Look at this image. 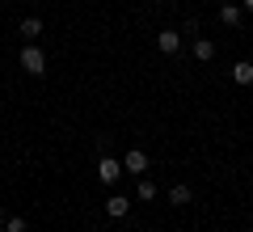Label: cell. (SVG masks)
I'll return each mask as SVG.
<instances>
[{
	"mask_svg": "<svg viewBox=\"0 0 253 232\" xmlns=\"http://www.w3.org/2000/svg\"><path fill=\"white\" fill-rule=\"evenodd\" d=\"M4 220H9V211H4V207H0V228H4Z\"/></svg>",
	"mask_w": 253,
	"mask_h": 232,
	"instance_id": "cell-13",
	"label": "cell"
},
{
	"mask_svg": "<svg viewBox=\"0 0 253 232\" xmlns=\"http://www.w3.org/2000/svg\"><path fill=\"white\" fill-rule=\"evenodd\" d=\"M0 232H4V228H0Z\"/></svg>",
	"mask_w": 253,
	"mask_h": 232,
	"instance_id": "cell-16",
	"label": "cell"
},
{
	"mask_svg": "<svg viewBox=\"0 0 253 232\" xmlns=\"http://www.w3.org/2000/svg\"><path fill=\"white\" fill-rule=\"evenodd\" d=\"M194 59L211 63V59H215V43H211V38H194Z\"/></svg>",
	"mask_w": 253,
	"mask_h": 232,
	"instance_id": "cell-8",
	"label": "cell"
},
{
	"mask_svg": "<svg viewBox=\"0 0 253 232\" xmlns=\"http://www.w3.org/2000/svg\"><path fill=\"white\" fill-rule=\"evenodd\" d=\"M165 198H169V207H186L190 198H194V190H190L186 182H177V186H169V194H165Z\"/></svg>",
	"mask_w": 253,
	"mask_h": 232,
	"instance_id": "cell-6",
	"label": "cell"
},
{
	"mask_svg": "<svg viewBox=\"0 0 253 232\" xmlns=\"http://www.w3.org/2000/svg\"><path fill=\"white\" fill-rule=\"evenodd\" d=\"M0 4H4V0H0Z\"/></svg>",
	"mask_w": 253,
	"mask_h": 232,
	"instance_id": "cell-15",
	"label": "cell"
},
{
	"mask_svg": "<svg viewBox=\"0 0 253 232\" xmlns=\"http://www.w3.org/2000/svg\"><path fill=\"white\" fill-rule=\"evenodd\" d=\"M241 9H253V0H241Z\"/></svg>",
	"mask_w": 253,
	"mask_h": 232,
	"instance_id": "cell-14",
	"label": "cell"
},
{
	"mask_svg": "<svg viewBox=\"0 0 253 232\" xmlns=\"http://www.w3.org/2000/svg\"><path fill=\"white\" fill-rule=\"evenodd\" d=\"M21 34H26V43H34L42 34V17H21Z\"/></svg>",
	"mask_w": 253,
	"mask_h": 232,
	"instance_id": "cell-10",
	"label": "cell"
},
{
	"mask_svg": "<svg viewBox=\"0 0 253 232\" xmlns=\"http://www.w3.org/2000/svg\"><path fill=\"white\" fill-rule=\"evenodd\" d=\"M232 81H236V85H253V63H249V59L232 63Z\"/></svg>",
	"mask_w": 253,
	"mask_h": 232,
	"instance_id": "cell-9",
	"label": "cell"
},
{
	"mask_svg": "<svg viewBox=\"0 0 253 232\" xmlns=\"http://www.w3.org/2000/svg\"><path fill=\"white\" fill-rule=\"evenodd\" d=\"M126 211H131V198H126V194H110L106 198V215H110V220H123Z\"/></svg>",
	"mask_w": 253,
	"mask_h": 232,
	"instance_id": "cell-5",
	"label": "cell"
},
{
	"mask_svg": "<svg viewBox=\"0 0 253 232\" xmlns=\"http://www.w3.org/2000/svg\"><path fill=\"white\" fill-rule=\"evenodd\" d=\"M123 169L131 173V178H144V173H148V152L144 148H131V152H126V161H123Z\"/></svg>",
	"mask_w": 253,
	"mask_h": 232,
	"instance_id": "cell-3",
	"label": "cell"
},
{
	"mask_svg": "<svg viewBox=\"0 0 253 232\" xmlns=\"http://www.w3.org/2000/svg\"><path fill=\"white\" fill-rule=\"evenodd\" d=\"M21 68H26V76H42V72H46V55L38 51L34 43H26V46H21Z\"/></svg>",
	"mask_w": 253,
	"mask_h": 232,
	"instance_id": "cell-1",
	"label": "cell"
},
{
	"mask_svg": "<svg viewBox=\"0 0 253 232\" xmlns=\"http://www.w3.org/2000/svg\"><path fill=\"white\" fill-rule=\"evenodd\" d=\"M123 173H126V169H123V161H114V156H106V152L97 156V178L106 182V186H114V182L123 178Z\"/></svg>",
	"mask_w": 253,
	"mask_h": 232,
	"instance_id": "cell-2",
	"label": "cell"
},
{
	"mask_svg": "<svg viewBox=\"0 0 253 232\" xmlns=\"http://www.w3.org/2000/svg\"><path fill=\"white\" fill-rule=\"evenodd\" d=\"M4 232H26V220H21V215H9V220H4Z\"/></svg>",
	"mask_w": 253,
	"mask_h": 232,
	"instance_id": "cell-12",
	"label": "cell"
},
{
	"mask_svg": "<svg viewBox=\"0 0 253 232\" xmlns=\"http://www.w3.org/2000/svg\"><path fill=\"white\" fill-rule=\"evenodd\" d=\"M156 46H161V55H177L181 51V30H161L156 34Z\"/></svg>",
	"mask_w": 253,
	"mask_h": 232,
	"instance_id": "cell-4",
	"label": "cell"
},
{
	"mask_svg": "<svg viewBox=\"0 0 253 232\" xmlns=\"http://www.w3.org/2000/svg\"><path fill=\"white\" fill-rule=\"evenodd\" d=\"M139 198H156V182H148V178H139V190H135Z\"/></svg>",
	"mask_w": 253,
	"mask_h": 232,
	"instance_id": "cell-11",
	"label": "cell"
},
{
	"mask_svg": "<svg viewBox=\"0 0 253 232\" xmlns=\"http://www.w3.org/2000/svg\"><path fill=\"white\" fill-rule=\"evenodd\" d=\"M219 21H224L228 30H236L245 21V9H241V4H224V9H219Z\"/></svg>",
	"mask_w": 253,
	"mask_h": 232,
	"instance_id": "cell-7",
	"label": "cell"
}]
</instances>
